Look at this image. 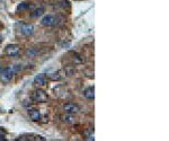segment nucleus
Returning <instances> with one entry per match:
<instances>
[{
  "label": "nucleus",
  "instance_id": "3",
  "mask_svg": "<svg viewBox=\"0 0 169 141\" xmlns=\"http://www.w3.org/2000/svg\"><path fill=\"white\" fill-rule=\"evenodd\" d=\"M14 73L15 72L13 70V67H6L0 71V80L5 84H8L13 79Z\"/></svg>",
  "mask_w": 169,
  "mask_h": 141
},
{
  "label": "nucleus",
  "instance_id": "15",
  "mask_svg": "<svg viewBox=\"0 0 169 141\" xmlns=\"http://www.w3.org/2000/svg\"><path fill=\"white\" fill-rule=\"evenodd\" d=\"M73 59H76V62H77V63H81V62H83V60L80 59V56H78V54H75V56H73Z\"/></svg>",
  "mask_w": 169,
  "mask_h": 141
},
{
  "label": "nucleus",
  "instance_id": "7",
  "mask_svg": "<svg viewBox=\"0 0 169 141\" xmlns=\"http://www.w3.org/2000/svg\"><path fill=\"white\" fill-rule=\"evenodd\" d=\"M28 116H29V118H30L32 121H34V122L40 121V120L42 118V114H41V112H40L38 110H36V109L29 110V111H28Z\"/></svg>",
  "mask_w": 169,
  "mask_h": 141
},
{
  "label": "nucleus",
  "instance_id": "16",
  "mask_svg": "<svg viewBox=\"0 0 169 141\" xmlns=\"http://www.w3.org/2000/svg\"><path fill=\"white\" fill-rule=\"evenodd\" d=\"M1 42H2V36L0 35V43H1Z\"/></svg>",
  "mask_w": 169,
  "mask_h": 141
},
{
  "label": "nucleus",
  "instance_id": "10",
  "mask_svg": "<svg viewBox=\"0 0 169 141\" xmlns=\"http://www.w3.org/2000/svg\"><path fill=\"white\" fill-rule=\"evenodd\" d=\"M61 120L64 122V123H68V124H72L73 122H75V116H73V114H69V113H67L65 115H62L61 116Z\"/></svg>",
  "mask_w": 169,
  "mask_h": 141
},
{
  "label": "nucleus",
  "instance_id": "8",
  "mask_svg": "<svg viewBox=\"0 0 169 141\" xmlns=\"http://www.w3.org/2000/svg\"><path fill=\"white\" fill-rule=\"evenodd\" d=\"M48 83V77L43 73L41 75H37L35 78H34V84L37 85V86H45Z\"/></svg>",
  "mask_w": 169,
  "mask_h": 141
},
{
  "label": "nucleus",
  "instance_id": "12",
  "mask_svg": "<svg viewBox=\"0 0 169 141\" xmlns=\"http://www.w3.org/2000/svg\"><path fill=\"white\" fill-rule=\"evenodd\" d=\"M29 8H32V5H30L29 2L24 1V2H20V3L17 6L16 10H17V11H26V10H28Z\"/></svg>",
  "mask_w": 169,
  "mask_h": 141
},
{
  "label": "nucleus",
  "instance_id": "2",
  "mask_svg": "<svg viewBox=\"0 0 169 141\" xmlns=\"http://www.w3.org/2000/svg\"><path fill=\"white\" fill-rule=\"evenodd\" d=\"M56 23H57V16H55L54 14H48V15H44L42 17V21H41V24L45 27H52V26H55Z\"/></svg>",
  "mask_w": 169,
  "mask_h": 141
},
{
  "label": "nucleus",
  "instance_id": "13",
  "mask_svg": "<svg viewBox=\"0 0 169 141\" xmlns=\"http://www.w3.org/2000/svg\"><path fill=\"white\" fill-rule=\"evenodd\" d=\"M64 71H65V73H67L68 76H72V75H75V71H76V70H75L73 67H70V66H69V67H65V68H64Z\"/></svg>",
  "mask_w": 169,
  "mask_h": 141
},
{
  "label": "nucleus",
  "instance_id": "11",
  "mask_svg": "<svg viewBox=\"0 0 169 141\" xmlns=\"http://www.w3.org/2000/svg\"><path fill=\"white\" fill-rule=\"evenodd\" d=\"M43 14H44V8L40 7V8L34 9V10L30 13V17H32V18H38V17L43 16Z\"/></svg>",
  "mask_w": 169,
  "mask_h": 141
},
{
  "label": "nucleus",
  "instance_id": "4",
  "mask_svg": "<svg viewBox=\"0 0 169 141\" xmlns=\"http://www.w3.org/2000/svg\"><path fill=\"white\" fill-rule=\"evenodd\" d=\"M5 53L10 58H17L20 53V48L18 44H9L6 46Z\"/></svg>",
  "mask_w": 169,
  "mask_h": 141
},
{
  "label": "nucleus",
  "instance_id": "5",
  "mask_svg": "<svg viewBox=\"0 0 169 141\" xmlns=\"http://www.w3.org/2000/svg\"><path fill=\"white\" fill-rule=\"evenodd\" d=\"M35 32V28L33 24H29V23H25L20 26V33L24 35V36H32Z\"/></svg>",
  "mask_w": 169,
  "mask_h": 141
},
{
  "label": "nucleus",
  "instance_id": "14",
  "mask_svg": "<svg viewBox=\"0 0 169 141\" xmlns=\"http://www.w3.org/2000/svg\"><path fill=\"white\" fill-rule=\"evenodd\" d=\"M6 137H7V134H6V132H5L3 130H0V141L6 140Z\"/></svg>",
  "mask_w": 169,
  "mask_h": 141
},
{
  "label": "nucleus",
  "instance_id": "1",
  "mask_svg": "<svg viewBox=\"0 0 169 141\" xmlns=\"http://www.w3.org/2000/svg\"><path fill=\"white\" fill-rule=\"evenodd\" d=\"M48 98H49L48 94L42 89H36L32 94V99L35 103H45L48 102Z\"/></svg>",
  "mask_w": 169,
  "mask_h": 141
},
{
  "label": "nucleus",
  "instance_id": "6",
  "mask_svg": "<svg viewBox=\"0 0 169 141\" xmlns=\"http://www.w3.org/2000/svg\"><path fill=\"white\" fill-rule=\"evenodd\" d=\"M63 110H64V112L65 113L73 114V115L80 112V107H79V105H77V104H75V103H67V104H64Z\"/></svg>",
  "mask_w": 169,
  "mask_h": 141
},
{
  "label": "nucleus",
  "instance_id": "9",
  "mask_svg": "<svg viewBox=\"0 0 169 141\" xmlns=\"http://www.w3.org/2000/svg\"><path fill=\"white\" fill-rule=\"evenodd\" d=\"M84 96L87 99H94L95 98V88L94 87H88L84 90Z\"/></svg>",
  "mask_w": 169,
  "mask_h": 141
}]
</instances>
